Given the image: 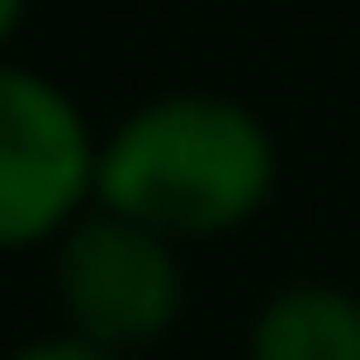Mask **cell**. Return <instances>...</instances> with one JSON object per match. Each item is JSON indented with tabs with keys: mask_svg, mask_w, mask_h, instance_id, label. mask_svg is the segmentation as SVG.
<instances>
[{
	"mask_svg": "<svg viewBox=\"0 0 360 360\" xmlns=\"http://www.w3.org/2000/svg\"><path fill=\"white\" fill-rule=\"evenodd\" d=\"M277 194V132L222 90H160L97 139V208L174 243L229 236Z\"/></svg>",
	"mask_w": 360,
	"mask_h": 360,
	"instance_id": "obj_1",
	"label": "cell"
},
{
	"mask_svg": "<svg viewBox=\"0 0 360 360\" xmlns=\"http://www.w3.org/2000/svg\"><path fill=\"white\" fill-rule=\"evenodd\" d=\"M97 139L56 77L0 56V250L63 243L97 208Z\"/></svg>",
	"mask_w": 360,
	"mask_h": 360,
	"instance_id": "obj_2",
	"label": "cell"
},
{
	"mask_svg": "<svg viewBox=\"0 0 360 360\" xmlns=\"http://www.w3.org/2000/svg\"><path fill=\"white\" fill-rule=\"evenodd\" d=\"M56 298L70 333H84L111 354H132L167 340L180 319L187 277H180V243L146 222H125L111 208H90L63 229L56 243Z\"/></svg>",
	"mask_w": 360,
	"mask_h": 360,
	"instance_id": "obj_3",
	"label": "cell"
},
{
	"mask_svg": "<svg viewBox=\"0 0 360 360\" xmlns=\"http://www.w3.org/2000/svg\"><path fill=\"white\" fill-rule=\"evenodd\" d=\"M250 360H360V298L340 284H284L250 326Z\"/></svg>",
	"mask_w": 360,
	"mask_h": 360,
	"instance_id": "obj_4",
	"label": "cell"
},
{
	"mask_svg": "<svg viewBox=\"0 0 360 360\" xmlns=\"http://www.w3.org/2000/svg\"><path fill=\"white\" fill-rule=\"evenodd\" d=\"M7 360H125V354L97 347V340H84V333H49V340H28V347H14Z\"/></svg>",
	"mask_w": 360,
	"mask_h": 360,
	"instance_id": "obj_5",
	"label": "cell"
},
{
	"mask_svg": "<svg viewBox=\"0 0 360 360\" xmlns=\"http://www.w3.org/2000/svg\"><path fill=\"white\" fill-rule=\"evenodd\" d=\"M21 21H28V0H0V56H7V42L21 35Z\"/></svg>",
	"mask_w": 360,
	"mask_h": 360,
	"instance_id": "obj_6",
	"label": "cell"
}]
</instances>
